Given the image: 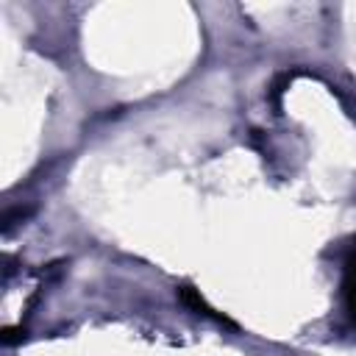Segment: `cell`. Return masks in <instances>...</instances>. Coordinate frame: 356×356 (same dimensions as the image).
<instances>
[{
  "instance_id": "cell-1",
  "label": "cell",
  "mask_w": 356,
  "mask_h": 356,
  "mask_svg": "<svg viewBox=\"0 0 356 356\" xmlns=\"http://www.w3.org/2000/svg\"><path fill=\"white\" fill-rule=\"evenodd\" d=\"M178 298H181V303H184L189 312H195V314H200V317H209V320H214V323H222V325H234L228 317L217 314V312L206 303V298H203L192 284H181V286H178Z\"/></svg>"
},
{
  "instance_id": "cell-2",
  "label": "cell",
  "mask_w": 356,
  "mask_h": 356,
  "mask_svg": "<svg viewBox=\"0 0 356 356\" xmlns=\"http://www.w3.org/2000/svg\"><path fill=\"white\" fill-rule=\"evenodd\" d=\"M342 298H345V306H348V314H350V320L356 323V250H353V253L348 256V261H345Z\"/></svg>"
},
{
  "instance_id": "cell-3",
  "label": "cell",
  "mask_w": 356,
  "mask_h": 356,
  "mask_svg": "<svg viewBox=\"0 0 356 356\" xmlns=\"http://www.w3.org/2000/svg\"><path fill=\"white\" fill-rule=\"evenodd\" d=\"M31 211L28 209H14V211H6V217H3V228L8 231L11 225H14V220H25Z\"/></svg>"
}]
</instances>
